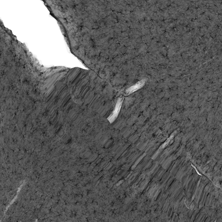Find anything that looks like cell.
Returning a JSON list of instances; mask_svg holds the SVG:
<instances>
[{"label":"cell","instance_id":"6da1fadb","mask_svg":"<svg viewBox=\"0 0 222 222\" xmlns=\"http://www.w3.org/2000/svg\"><path fill=\"white\" fill-rule=\"evenodd\" d=\"M121 100H119L118 103H117L116 106L115 110L113 111L112 115L110 116V117L108 119V120L111 122H112L113 121H114V120L116 118L117 116H118V113H119V111H120V109L121 107Z\"/></svg>","mask_w":222,"mask_h":222},{"label":"cell","instance_id":"7a4b0ae2","mask_svg":"<svg viewBox=\"0 0 222 222\" xmlns=\"http://www.w3.org/2000/svg\"><path fill=\"white\" fill-rule=\"evenodd\" d=\"M145 81L144 80H141L138 82L137 84L135 85L134 86H132L131 87L129 88L127 90V92L128 93H131L132 92H134L135 91L137 90L138 89L142 87L144 84H145Z\"/></svg>","mask_w":222,"mask_h":222}]
</instances>
